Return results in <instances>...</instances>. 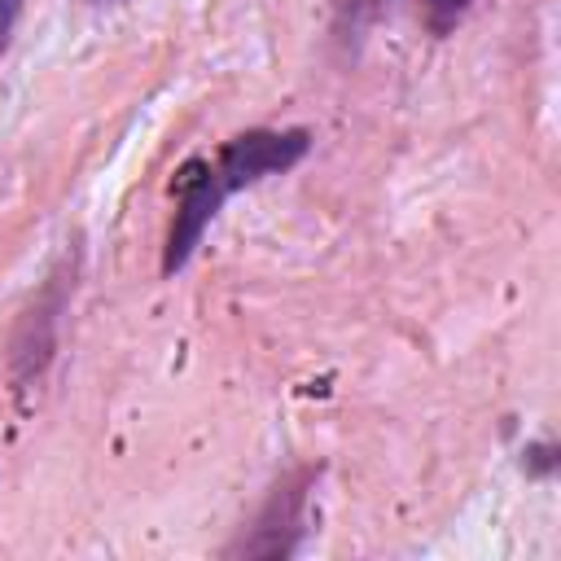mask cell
Segmentation results:
<instances>
[{"label": "cell", "instance_id": "277c9868", "mask_svg": "<svg viewBox=\"0 0 561 561\" xmlns=\"http://www.w3.org/2000/svg\"><path fill=\"white\" fill-rule=\"evenodd\" d=\"M421 4L430 9V18H434L438 26H447L456 13H465V9H469V0H421Z\"/></svg>", "mask_w": 561, "mask_h": 561}, {"label": "cell", "instance_id": "7a4b0ae2", "mask_svg": "<svg viewBox=\"0 0 561 561\" xmlns=\"http://www.w3.org/2000/svg\"><path fill=\"white\" fill-rule=\"evenodd\" d=\"M224 197L228 193H224L210 158H188L175 171V219H171V232H167V245H162V272L167 276L180 272L193 259V250H197L202 232L210 228V219L219 215Z\"/></svg>", "mask_w": 561, "mask_h": 561}, {"label": "cell", "instance_id": "8992f818", "mask_svg": "<svg viewBox=\"0 0 561 561\" xmlns=\"http://www.w3.org/2000/svg\"><path fill=\"white\" fill-rule=\"evenodd\" d=\"M18 13H22V0H0V53H4L13 26H18Z\"/></svg>", "mask_w": 561, "mask_h": 561}, {"label": "cell", "instance_id": "5b68a950", "mask_svg": "<svg viewBox=\"0 0 561 561\" xmlns=\"http://www.w3.org/2000/svg\"><path fill=\"white\" fill-rule=\"evenodd\" d=\"M526 465H530L535 473H552V469H557V447H552V443H543V447H526Z\"/></svg>", "mask_w": 561, "mask_h": 561}, {"label": "cell", "instance_id": "3957f363", "mask_svg": "<svg viewBox=\"0 0 561 561\" xmlns=\"http://www.w3.org/2000/svg\"><path fill=\"white\" fill-rule=\"evenodd\" d=\"M311 469L302 473H289L272 486L267 504L259 508L254 517V530L250 539L241 535L228 552L232 557H289L298 548V530H302V504H307V486H311Z\"/></svg>", "mask_w": 561, "mask_h": 561}, {"label": "cell", "instance_id": "6da1fadb", "mask_svg": "<svg viewBox=\"0 0 561 561\" xmlns=\"http://www.w3.org/2000/svg\"><path fill=\"white\" fill-rule=\"evenodd\" d=\"M311 149V131L307 127H250L232 140H224L219 158H215V175L224 184V193L250 188L263 175H280L289 167H298Z\"/></svg>", "mask_w": 561, "mask_h": 561}]
</instances>
